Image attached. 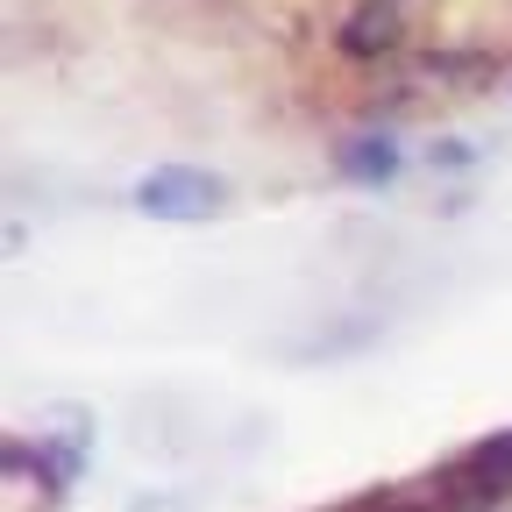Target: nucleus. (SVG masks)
Listing matches in <instances>:
<instances>
[{
  "mask_svg": "<svg viewBox=\"0 0 512 512\" xmlns=\"http://www.w3.org/2000/svg\"><path fill=\"white\" fill-rule=\"evenodd\" d=\"M342 43H349V50H392V43H399V15H392V8H363Z\"/></svg>",
  "mask_w": 512,
  "mask_h": 512,
  "instance_id": "obj_3",
  "label": "nucleus"
},
{
  "mask_svg": "<svg viewBox=\"0 0 512 512\" xmlns=\"http://www.w3.org/2000/svg\"><path fill=\"white\" fill-rule=\"evenodd\" d=\"M136 207L150 221H207L221 214V178L200 164H157L136 178Z\"/></svg>",
  "mask_w": 512,
  "mask_h": 512,
  "instance_id": "obj_1",
  "label": "nucleus"
},
{
  "mask_svg": "<svg viewBox=\"0 0 512 512\" xmlns=\"http://www.w3.org/2000/svg\"><path fill=\"white\" fill-rule=\"evenodd\" d=\"M477 470H491V477H512V434H498V441H484V448H477Z\"/></svg>",
  "mask_w": 512,
  "mask_h": 512,
  "instance_id": "obj_4",
  "label": "nucleus"
},
{
  "mask_svg": "<svg viewBox=\"0 0 512 512\" xmlns=\"http://www.w3.org/2000/svg\"><path fill=\"white\" fill-rule=\"evenodd\" d=\"M335 164H342L356 185H384V178L399 171V143H392V136H349Z\"/></svg>",
  "mask_w": 512,
  "mask_h": 512,
  "instance_id": "obj_2",
  "label": "nucleus"
}]
</instances>
